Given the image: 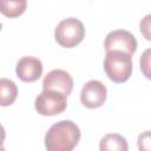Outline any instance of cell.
Listing matches in <instances>:
<instances>
[{
	"label": "cell",
	"instance_id": "cell-1",
	"mask_svg": "<svg viewBox=\"0 0 151 151\" xmlns=\"http://www.w3.org/2000/svg\"><path fill=\"white\" fill-rule=\"evenodd\" d=\"M80 139L78 125L71 120H60L53 124L45 136V147L48 151H71Z\"/></svg>",
	"mask_w": 151,
	"mask_h": 151
},
{
	"label": "cell",
	"instance_id": "cell-2",
	"mask_svg": "<svg viewBox=\"0 0 151 151\" xmlns=\"http://www.w3.org/2000/svg\"><path fill=\"white\" fill-rule=\"evenodd\" d=\"M104 71L110 80L113 83L126 81L132 73V59L131 54L113 50L106 52L104 59Z\"/></svg>",
	"mask_w": 151,
	"mask_h": 151
},
{
	"label": "cell",
	"instance_id": "cell-3",
	"mask_svg": "<svg viewBox=\"0 0 151 151\" xmlns=\"http://www.w3.org/2000/svg\"><path fill=\"white\" fill-rule=\"evenodd\" d=\"M85 37V27L79 19L67 18L59 22L54 31L55 41L65 48H72L80 44Z\"/></svg>",
	"mask_w": 151,
	"mask_h": 151
},
{
	"label": "cell",
	"instance_id": "cell-4",
	"mask_svg": "<svg viewBox=\"0 0 151 151\" xmlns=\"http://www.w3.org/2000/svg\"><path fill=\"white\" fill-rule=\"evenodd\" d=\"M64 93L55 90H42V92L35 98L34 107L41 116H57L65 111L67 100Z\"/></svg>",
	"mask_w": 151,
	"mask_h": 151
},
{
	"label": "cell",
	"instance_id": "cell-5",
	"mask_svg": "<svg viewBox=\"0 0 151 151\" xmlns=\"http://www.w3.org/2000/svg\"><path fill=\"white\" fill-rule=\"evenodd\" d=\"M105 51H113L119 50L123 52H126L129 54H133L137 50V40L132 33L125 29H114L110 32L104 42Z\"/></svg>",
	"mask_w": 151,
	"mask_h": 151
},
{
	"label": "cell",
	"instance_id": "cell-6",
	"mask_svg": "<svg viewBox=\"0 0 151 151\" xmlns=\"http://www.w3.org/2000/svg\"><path fill=\"white\" fill-rule=\"evenodd\" d=\"M107 97L106 86L99 80L87 81L80 92V101L87 109H97L101 106Z\"/></svg>",
	"mask_w": 151,
	"mask_h": 151
},
{
	"label": "cell",
	"instance_id": "cell-7",
	"mask_svg": "<svg viewBox=\"0 0 151 151\" xmlns=\"http://www.w3.org/2000/svg\"><path fill=\"white\" fill-rule=\"evenodd\" d=\"M42 88L55 90L68 96L73 88V79L68 72L64 70H52L42 80Z\"/></svg>",
	"mask_w": 151,
	"mask_h": 151
},
{
	"label": "cell",
	"instance_id": "cell-8",
	"mask_svg": "<svg viewBox=\"0 0 151 151\" xmlns=\"http://www.w3.org/2000/svg\"><path fill=\"white\" fill-rule=\"evenodd\" d=\"M15 72L20 80L32 83L41 77L42 64L35 57H22L17 64Z\"/></svg>",
	"mask_w": 151,
	"mask_h": 151
},
{
	"label": "cell",
	"instance_id": "cell-9",
	"mask_svg": "<svg viewBox=\"0 0 151 151\" xmlns=\"http://www.w3.org/2000/svg\"><path fill=\"white\" fill-rule=\"evenodd\" d=\"M99 149L101 151H106V150L126 151L129 149V146H127L126 139L123 136H120L118 133H109L100 139Z\"/></svg>",
	"mask_w": 151,
	"mask_h": 151
},
{
	"label": "cell",
	"instance_id": "cell-10",
	"mask_svg": "<svg viewBox=\"0 0 151 151\" xmlns=\"http://www.w3.org/2000/svg\"><path fill=\"white\" fill-rule=\"evenodd\" d=\"M0 11L7 18L21 15L27 7V0H0Z\"/></svg>",
	"mask_w": 151,
	"mask_h": 151
},
{
	"label": "cell",
	"instance_id": "cell-11",
	"mask_svg": "<svg viewBox=\"0 0 151 151\" xmlns=\"http://www.w3.org/2000/svg\"><path fill=\"white\" fill-rule=\"evenodd\" d=\"M0 94H1V105L8 106L12 105L17 98L18 94V87L14 84V81L1 78L0 80Z\"/></svg>",
	"mask_w": 151,
	"mask_h": 151
},
{
	"label": "cell",
	"instance_id": "cell-12",
	"mask_svg": "<svg viewBox=\"0 0 151 151\" xmlns=\"http://www.w3.org/2000/svg\"><path fill=\"white\" fill-rule=\"evenodd\" d=\"M139 63L143 76L151 80V48H147L143 52Z\"/></svg>",
	"mask_w": 151,
	"mask_h": 151
},
{
	"label": "cell",
	"instance_id": "cell-13",
	"mask_svg": "<svg viewBox=\"0 0 151 151\" xmlns=\"http://www.w3.org/2000/svg\"><path fill=\"white\" fill-rule=\"evenodd\" d=\"M139 29H140L142 35L146 40L151 41V14L145 15L140 20V22H139Z\"/></svg>",
	"mask_w": 151,
	"mask_h": 151
},
{
	"label": "cell",
	"instance_id": "cell-14",
	"mask_svg": "<svg viewBox=\"0 0 151 151\" xmlns=\"http://www.w3.org/2000/svg\"><path fill=\"white\" fill-rule=\"evenodd\" d=\"M138 149L140 151L151 150V131L142 132L138 136Z\"/></svg>",
	"mask_w": 151,
	"mask_h": 151
}]
</instances>
